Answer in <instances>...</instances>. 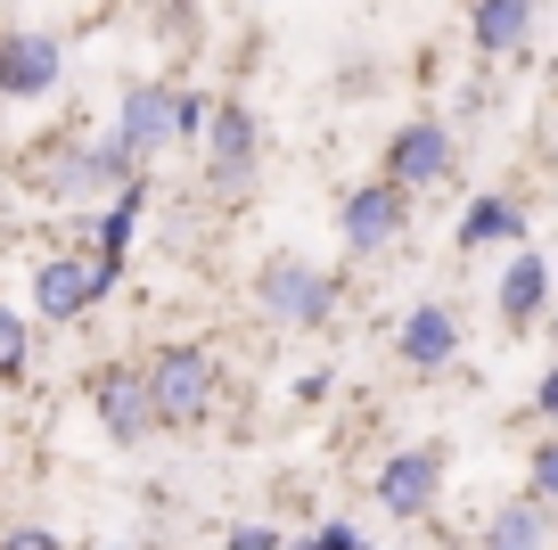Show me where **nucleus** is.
Masks as SVG:
<instances>
[{
    "mask_svg": "<svg viewBox=\"0 0 558 550\" xmlns=\"http://www.w3.org/2000/svg\"><path fill=\"white\" fill-rule=\"evenodd\" d=\"M206 116L214 107L197 99V91H165V83H132L123 91V116H116V140H123V156H157V148H173V140H197L206 132Z\"/></svg>",
    "mask_w": 558,
    "mask_h": 550,
    "instance_id": "f257e3e1",
    "label": "nucleus"
},
{
    "mask_svg": "<svg viewBox=\"0 0 558 550\" xmlns=\"http://www.w3.org/2000/svg\"><path fill=\"white\" fill-rule=\"evenodd\" d=\"M214 395H222V370H214L206 345H165V354L148 361V403H157V428H190V419H206Z\"/></svg>",
    "mask_w": 558,
    "mask_h": 550,
    "instance_id": "f03ea898",
    "label": "nucleus"
},
{
    "mask_svg": "<svg viewBox=\"0 0 558 550\" xmlns=\"http://www.w3.org/2000/svg\"><path fill=\"white\" fill-rule=\"evenodd\" d=\"M255 304L271 312V321H288V328H320L337 312V272H320V263H304V255H271L255 272Z\"/></svg>",
    "mask_w": 558,
    "mask_h": 550,
    "instance_id": "7ed1b4c3",
    "label": "nucleus"
},
{
    "mask_svg": "<svg viewBox=\"0 0 558 550\" xmlns=\"http://www.w3.org/2000/svg\"><path fill=\"white\" fill-rule=\"evenodd\" d=\"M444 468H452V444H402L395 461L369 477V501H378L386 517H427L444 493Z\"/></svg>",
    "mask_w": 558,
    "mask_h": 550,
    "instance_id": "20e7f679",
    "label": "nucleus"
},
{
    "mask_svg": "<svg viewBox=\"0 0 558 550\" xmlns=\"http://www.w3.org/2000/svg\"><path fill=\"white\" fill-rule=\"evenodd\" d=\"M402 230H411V190H402V181H362V190L337 206L345 255H378V247H395Z\"/></svg>",
    "mask_w": 558,
    "mask_h": 550,
    "instance_id": "39448f33",
    "label": "nucleus"
},
{
    "mask_svg": "<svg viewBox=\"0 0 558 550\" xmlns=\"http://www.w3.org/2000/svg\"><path fill=\"white\" fill-rule=\"evenodd\" d=\"M116 272H123L116 255H90V263L83 255H58V263H41V272H34V304L50 312V321H74V312H90L107 288H116Z\"/></svg>",
    "mask_w": 558,
    "mask_h": 550,
    "instance_id": "423d86ee",
    "label": "nucleus"
},
{
    "mask_svg": "<svg viewBox=\"0 0 558 550\" xmlns=\"http://www.w3.org/2000/svg\"><path fill=\"white\" fill-rule=\"evenodd\" d=\"M452 165H460V148H452V132L444 123H402L395 140H386V181H402V190H444L452 181Z\"/></svg>",
    "mask_w": 558,
    "mask_h": 550,
    "instance_id": "0eeeda50",
    "label": "nucleus"
},
{
    "mask_svg": "<svg viewBox=\"0 0 558 550\" xmlns=\"http://www.w3.org/2000/svg\"><path fill=\"white\" fill-rule=\"evenodd\" d=\"M255 148H263L255 107H246V99H222V107L206 116V172L222 181V190H239L246 172H255Z\"/></svg>",
    "mask_w": 558,
    "mask_h": 550,
    "instance_id": "6e6552de",
    "label": "nucleus"
},
{
    "mask_svg": "<svg viewBox=\"0 0 558 550\" xmlns=\"http://www.w3.org/2000/svg\"><path fill=\"white\" fill-rule=\"evenodd\" d=\"M550 288H558L550 263H542L534 247H509L501 279H493V312H501V328H534L542 312H550Z\"/></svg>",
    "mask_w": 558,
    "mask_h": 550,
    "instance_id": "1a4fd4ad",
    "label": "nucleus"
},
{
    "mask_svg": "<svg viewBox=\"0 0 558 550\" xmlns=\"http://www.w3.org/2000/svg\"><path fill=\"white\" fill-rule=\"evenodd\" d=\"M58 74H66V50L50 34H0V91L9 99H50Z\"/></svg>",
    "mask_w": 558,
    "mask_h": 550,
    "instance_id": "9d476101",
    "label": "nucleus"
},
{
    "mask_svg": "<svg viewBox=\"0 0 558 550\" xmlns=\"http://www.w3.org/2000/svg\"><path fill=\"white\" fill-rule=\"evenodd\" d=\"M90 403H99V428L116 435V444H140V435L157 428V403H148V370H99Z\"/></svg>",
    "mask_w": 558,
    "mask_h": 550,
    "instance_id": "9b49d317",
    "label": "nucleus"
},
{
    "mask_svg": "<svg viewBox=\"0 0 558 550\" xmlns=\"http://www.w3.org/2000/svg\"><path fill=\"white\" fill-rule=\"evenodd\" d=\"M395 354L411 361V370H452L460 361V312L452 304H411L395 328Z\"/></svg>",
    "mask_w": 558,
    "mask_h": 550,
    "instance_id": "f8f14e48",
    "label": "nucleus"
},
{
    "mask_svg": "<svg viewBox=\"0 0 558 550\" xmlns=\"http://www.w3.org/2000/svg\"><path fill=\"white\" fill-rule=\"evenodd\" d=\"M476 247H525V206L518 198H469V214H460V255H476Z\"/></svg>",
    "mask_w": 558,
    "mask_h": 550,
    "instance_id": "ddd939ff",
    "label": "nucleus"
},
{
    "mask_svg": "<svg viewBox=\"0 0 558 550\" xmlns=\"http://www.w3.org/2000/svg\"><path fill=\"white\" fill-rule=\"evenodd\" d=\"M469 34H476V50H485V58L525 50V34H534V0H476Z\"/></svg>",
    "mask_w": 558,
    "mask_h": 550,
    "instance_id": "4468645a",
    "label": "nucleus"
},
{
    "mask_svg": "<svg viewBox=\"0 0 558 550\" xmlns=\"http://www.w3.org/2000/svg\"><path fill=\"white\" fill-rule=\"evenodd\" d=\"M550 501H534V493H525V501H509V510H493V526H485V550H550L558 542V534H550Z\"/></svg>",
    "mask_w": 558,
    "mask_h": 550,
    "instance_id": "2eb2a0df",
    "label": "nucleus"
},
{
    "mask_svg": "<svg viewBox=\"0 0 558 550\" xmlns=\"http://www.w3.org/2000/svg\"><path fill=\"white\" fill-rule=\"evenodd\" d=\"M132 223H140V181H123L116 214L99 223V255H116V263H123V247H132Z\"/></svg>",
    "mask_w": 558,
    "mask_h": 550,
    "instance_id": "dca6fc26",
    "label": "nucleus"
},
{
    "mask_svg": "<svg viewBox=\"0 0 558 550\" xmlns=\"http://www.w3.org/2000/svg\"><path fill=\"white\" fill-rule=\"evenodd\" d=\"M288 550H369V534L353 526V517H329V526H313V534H288Z\"/></svg>",
    "mask_w": 558,
    "mask_h": 550,
    "instance_id": "f3484780",
    "label": "nucleus"
},
{
    "mask_svg": "<svg viewBox=\"0 0 558 550\" xmlns=\"http://www.w3.org/2000/svg\"><path fill=\"white\" fill-rule=\"evenodd\" d=\"M525 468H534V501H550V510H558V435H550V444H534V461H525Z\"/></svg>",
    "mask_w": 558,
    "mask_h": 550,
    "instance_id": "a211bd4d",
    "label": "nucleus"
},
{
    "mask_svg": "<svg viewBox=\"0 0 558 550\" xmlns=\"http://www.w3.org/2000/svg\"><path fill=\"white\" fill-rule=\"evenodd\" d=\"M17 370H25V321L0 312V379H17Z\"/></svg>",
    "mask_w": 558,
    "mask_h": 550,
    "instance_id": "6ab92c4d",
    "label": "nucleus"
},
{
    "mask_svg": "<svg viewBox=\"0 0 558 550\" xmlns=\"http://www.w3.org/2000/svg\"><path fill=\"white\" fill-rule=\"evenodd\" d=\"M222 550H288V534L255 517V526H230V542H222Z\"/></svg>",
    "mask_w": 558,
    "mask_h": 550,
    "instance_id": "aec40b11",
    "label": "nucleus"
},
{
    "mask_svg": "<svg viewBox=\"0 0 558 550\" xmlns=\"http://www.w3.org/2000/svg\"><path fill=\"white\" fill-rule=\"evenodd\" d=\"M0 550H58L50 526H17V534H0Z\"/></svg>",
    "mask_w": 558,
    "mask_h": 550,
    "instance_id": "412c9836",
    "label": "nucleus"
},
{
    "mask_svg": "<svg viewBox=\"0 0 558 550\" xmlns=\"http://www.w3.org/2000/svg\"><path fill=\"white\" fill-rule=\"evenodd\" d=\"M534 419H550V428H558V361L542 370V386H534Z\"/></svg>",
    "mask_w": 558,
    "mask_h": 550,
    "instance_id": "4be33fe9",
    "label": "nucleus"
},
{
    "mask_svg": "<svg viewBox=\"0 0 558 550\" xmlns=\"http://www.w3.org/2000/svg\"><path fill=\"white\" fill-rule=\"evenodd\" d=\"M296 403H329V370H304V379H296Z\"/></svg>",
    "mask_w": 558,
    "mask_h": 550,
    "instance_id": "5701e85b",
    "label": "nucleus"
},
{
    "mask_svg": "<svg viewBox=\"0 0 558 550\" xmlns=\"http://www.w3.org/2000/svg\"><path fill=\"white\" fill-rule=\"evenodd\" d=\"M107 550H123V542H107Z\"/></svg>",
    "mask_w": 558,
    "mask_h": 550,
    "instance_id": "b1692460",
    "label": "nucleus"
}]
</instances>
